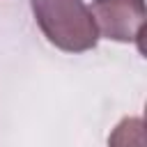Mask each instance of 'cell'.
<instances>
[{
    "label": "cell",
    "instance_id": "cell-3",
    "mask_svg": "<svg viewBox=\"0 0 147 147\" xmlns=\"http://www.w3.org/2000/svg\"><path fill=\"white\" fill-rule=\"evenodd\" d=\"M108 147H145L142 117H124L108 136Z\"/></svg>",
    "mask_w": 147,
    "mask_h": 147
},
{
    "label": "cell",
    "instance_id": "cell-1",
    "mask_svg": "<svg viewBox=\"0 0 147 147\" xmlns=\"http://www.w3.org/2000/svg\"><path fill=\"white\" fill-rule=\"evenodd\" d=\"M32 16L44 37L64 53L92 51L99 32L83 0H30Z\"/></svg>",
    "mask_w": 147,
    "mask_h": 147
},
{
    "label": "cell",
    "instance_id": "cell-2",
    "mask_svg": "<svg viewBox=\"0 0 147 147\" xmlns=\"http://www.w3.org/2000/svg\"><path fill=\"white\" fill-rule=\"evenodd\" d=\"M90 11L99 37L119 44H136L142 51L147 21L145 0H94Z\"/></svg>",
    "mask_w": 147,
    "mask_h": 147
}]
</instances>
